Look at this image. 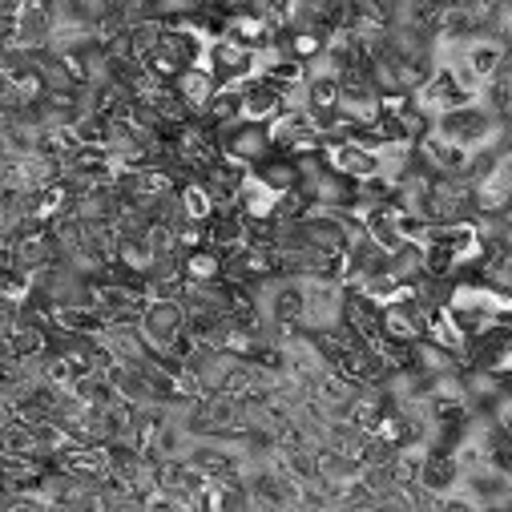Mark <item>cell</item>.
Returning <instances> with one entry per match:
<instances>
[{
	"instance_id": "30bf717a",
	"label": "cell",
	"mask_w": 512,
	"mask_h": 512,
	"mask_svg": "<svg viewBox=\"0 0 512 512\" xmlns=\"http://www.w3.org/2000/svg\"><path fill=\"white\" fill-rule=\"evenodd\" d=\"M49 351V331L37 323H17L13 331H5V355L17 359H41Z\"/></svg>"
},
{
	"instance_id": "7c38bea8",
	"label": "cell",
	"mask_w": 512,
	"mask_h": 512,
	"mask_svg": "<svg viewBox=\"0 0 512 512\" xmlns=\"http://www.w3.org/2000/svg\"><path fill=\"white\" fill-rule=\"evenodd\" d=\"M500 37H504V65H500V73H512V29L504 25V33H500Z\"/></svg>"
},
{
	"instance_id": "5b68a950",
	"label": "cell",
	"mask_w": 512,
	"mask_h": 512,
	"mask_svg": "<svg viewBox=\"0 0 512 512\" xmlns=\"http://www.w3.org/2000/svg\"><path fill=\"white\" fill-rule=\"evenodd\" d=\"M182 327H186V307L178 299H150V307L142 315V335L154 355H162Z\"/></svg>"
},
{
	"instance_id": "9c48e42d",
	"label": "cell",
	"mask_w": 512,
	"mask_h": 512,
	"mask_svg": "<svg viewBox=\"0 0 512 512\" xmlns=\"http://www.w3.org/2000/svg\"><path fill=\"white\" fill-rule=\"evenodd\" d=\"M174 89L182 93V101H186L194 113H206V105L214 101V93H218L222 85L214 81V73H210L206 65H194V69H182V73H178Z\"/></svg>"
},
{
	"instance_id": "7a4b0ae2",
	"label": "cell",
	"mask_w": 512,
	"mask_h": 512,
	"mask_svg": "<svg viewBox=\"0 0 512 512\" xmlns=\"http://www.w3.org/2000/svg\"><path fill=\"white\" fill-rule=\"evenodd\" d=\"M222 154L254 170L263 158H271V154H275V142H271V121H250V117H242L238 125L222 130Z\"/></svg>"
},
{
	"instance_id": "52a82bcc",
	"label": "cell",
	"mask_w": 512,
	"mask_h": 512,
	"mask_svg": "<svg viewBox=\"0 0 512 512\" xmlns=\"http://www.w3.org/2000/svg\"><path fill=\"white\" fill-rule=\"evenodd\" d=\"M238 89H242V105H246V117H250V121H275V117L287 109V89H279V85L267 81L263 73L246 77Z\"/></svg>"
},
{
	"instance_id": "6da1fadb",
	"label": "cell",
	"mask_w": 512,
	"mask_h": 512,
	"mask_svg": "<svg viewBox=\"0 0 512 512\" xmlns=\"http://www.w3.org/2000/svg\"><path fill=\"white\" fill-rule=\"evenodd\" d=\"M436 134H444L456 146L480 150V146H504V121L476 97L468 105H456L436 117Z\"/></svg>"
},
{
	"instance_id": "ba28073f",
	"label": "cell",
	"mask_w": 512,
	"mask_h": 512,
	"mask_svg": "<svg viewBox=\"0 0 512 512\" xmlns=\"http://www.w3.org/2000/svg\"><path fill=\"white\" fill-rule=\"evenodd\" d=\"M327 162H331L335 170H343L347 178H355V182L383 174L379 150H371V146H363V142H327Z\"/></svg>"
},
{
	"instance_id": "4fadbf2b",
	"label": "cell",
	"mask_w": 512,
	"mask_h": 512,
	"mask_svg": "<svg viewBox=\"0 0 512 512\" xmlns=\"http://www.w3.org/2000/svg\"><path fill=\"white\" fill-rule=\"evenodd\" d=\"M214 5H222L230 17H238V13H242V0H214Z\"/></svg>"
},
{
	"instance_id": "8fae6325",
	"label": "cell",
	"mask_w": 512,
	"mask_h": 512,
	"mask_svg": "<svg viewBox=\"0 0 512 512\" xmlns=\"http://www.w3.org/2000/svg\"><path fill=\"white\" fill-rule=\"evenodd\" d=\"M186 279L190 283H214V279H222V250H214V246H198V250H186Z\"/></svg>"
},
{
	"instance_id": "8992f818",
	"label": "cell",
	"mask_w": 512,
	"mask_h": 512,
	"mask_svg": "<svg viewBox=\"0 0 512 512\" xmlns=\"http://www.w3.org/2000/svg\"><path fill=\"white\" fill-rule=\"evenodd\" d=\"M416 101L428 109V113H448V109H456V105H468V101H476L464 85H460V77L448 69V65H440L432 77H428V85H420L416 89Z\"/></svg>"
},
{
	"instance_id": "3957f363",
	"label": "cell",
	"mask_w": 512,
	"mask_h": 512,
	"mask_svg": "<svg viewBox=\"0 0 512 512\" xmlns=\"http://www.w3.org/2000/svg\"><path fill=\"white\" fill-rule=\"evenodd\" d=\"M464 367H488V371L512 367V323L508 319H496L492 327H484L480 335H472L464 343Z\"/></svg>"
},
{
	"instance_id": "277c9868",
	"label": "cell",
	"mask_w": 512,
	"mask_h": 512,
	"mask_svg": "<svg viewBox=\"0 0 512 512\" xmlns=\"http://www.w3.org/2000/svg\"><path fill=\"white\" fill-rule=\"evenodd\" d=\"M263 65V53H254V49H242L234 41H210L206 49V69L214 73L218 85H242L246 77H254Z\"/></svg>"
}]
</instances>
